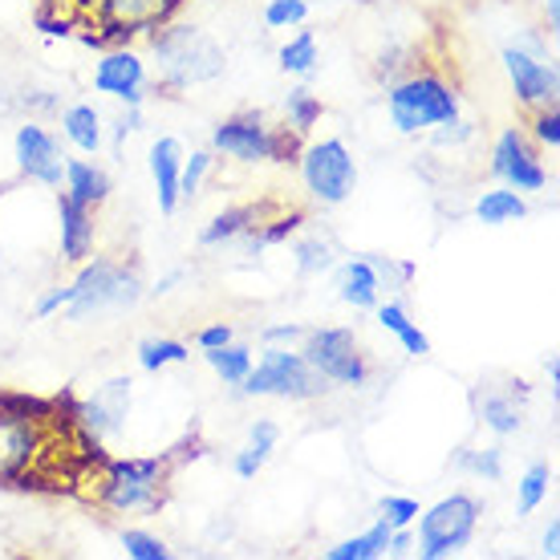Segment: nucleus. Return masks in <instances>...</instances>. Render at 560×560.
I'll use <instances>...</instances> for the list:
<instances>
[{"instance_id":"4468645a","label":"nucleus","mask_w":560,"mask_h":560,"mask_svg":"<svg viewBox=\"0 0 560 560\" xmlns=\"http://www.w3.org/2000/svg\"><path fill=\"white\" fill-rule=\"evenodd\" d=\"M94 90L122 98L127 106H142V90H147V66L130 49H114L98 61L94 70Z\"/></svg>"},{"instance_id":"473e14b6","label":"nucleus","mask_w":560,"mask_h":560,"mask_svg":"<svg viewBox=\"0 0 560 560\" xmlns=\"http://www.w3.org/2000/svg\"><path fill=\"white\" fill-rule=\"evenodd\" d=\"M334 265V248L325 244V240H301L296 244V268L313 277V272H325V268Z\"/></svg>"},{"instance_id":"f704fd0d","label":"nucleus","mask_w":560,"mask_h":560,"mask_svg":"<svg viewBox=\"0 0 560 560\" xmlns=\"http://www.w3.org/2000/svg\"><path fill=\"white\" fill-rule=\"evenodd\" d=\"M211 167V154L208 151H196L191 154V163H183L179 167V196L191 199L199 191V183H203V175H208Z\"/></svg>"},{"instance_id":"58836bf2","label":"nucleus","mask_w":560,"mask_h":560,"mask_svg":"<svg viewBox=\"0 0 560 560\" xmlns=\"http://www.w3.org/2000/svg\"><path fill=\"white\" fill-rule=\"evenodd\" d=\"M232 341V325H208V329H199L196 334V346L199 350H220Z\"/></svg>"},{"instance_id":"39448f33","label":"nucleus","mask_w":560,"mask_h":560,"mask_svg":"<svg viewBox=\"0 0 560 560\" xmlns=\"http://www.w3.org/2000/svg\"><path fill=\"white\" fill-rule=\"evenodd\" d=\"M240 386H244V394H277V398H293V402H305V398L329 390V382L301 353L277 350V346L265 350L260 365H253Z\"/></svg>"},{"instance_id":"6ab92c4d","label":"nucleus","mask_w":560,"mask_h":560,"mask_svg":"<svg viewBox=\"0 0 560 560\" xmlns=\"http://www.w3.org/2000/svg\"><path fill=\"white\" fill-rule=\"evenodd\" d=\"M102 500L114 512H135V508H154L159 504V483H147V479H127L106 471L102 479Z\"/></svg>"},{"instance_id":"79ce46f5","label":"nucleus","mask_w":560,"mask_h":560,"mask_svg":"<svg viewBox=\"0 0 560 560\" xmlns=\"http://www.w3.org/2000/svg\"><path fill=\"white\" fill-rule=\"evenodd\" d=\"M301 334H305L301 325H277V329H265V341H293Z\"/></svg>"},{"instance_id":"6e6552de","label":"nucleus","mask_w":560,"mask_h":560,"mask_svg":"<svg viewBox=\"0 0 560 560\" xmlns=\"http://www.w3.org/2000/svg\"><path fill=\"white\" fill-rule=\"evenodd\" d=\"M301 175H305V187L313 191V199L322 203H346L358 183V167H353V154L346 151L341 139H325L313 142L301 159Z\"/></svg>"},{"instance_id":"423d86ee","label":"nucleus","mask_w":560,"mask_h":560,"mask_svg":"<svg viewBox=\"0 0 560 560\" xmlns=\"http://www.w3.org/2000/svg\"><path fill=\"white\" fill-rule=\"evenodd\" d=\"M479 524V500L471 495H447L419 520V552L427 560L455 557L459 548L471 545Z\"/></svg>"},{"instance_id":"72a5a7b5","label":"nucleus","mask_w":560,"mask_h":560,"mask_svg":"<svg viewBox=\"0 0 560 560\" xmlns=\"http://www.w3.org/2000/svg\"><path fill=\"white\" fill-rule=\"evenodd\" d=\"M122 548H127V557L135 560H167L171 548L151 533H122Z\"/></svg>"},{"instance_id":"7ed1b4c3","label":"nucleus","mask_w":560,"mask_h":560,"mask_svg":"<svg viewBox=\"0 0 560 560\" xmlns=\"http://www.w3.org/2000/svg\"><path fill=\"white\" fill-rule=\"evenodd\" d=\"M390 122L402 135H419L459 114V94L439 73H410L402 82H390Z\"/></svg>"},{"instance_id":"37998d69","label":"nucleus","mask_w":560,"mask_h":560,"mask_svg":"<svg viewBox=\"0 0 560 560\" xmlns=\"http://www.w3.org/2000/svg\"><path fill=\"white\" fill-rule=\"evenodd\" d=\"M545 552H548V557H557V552H560V524H557V520L548 524V533H545Z\"/></svg>"},{"instance_id":"ea45409f","label":"nucleus","mask_w":560,"mask_h":560,"mask_svg":"<svg viewBox=\"0 0 560 560\" xmlns=\"http://www.w3.org/2000/svg\"><path fill=\"white\" fill-rule=\"evenodd\" d=\"M471 467H476L479 476L500 479V447H491V451H483V455H476V459H471Z\"/></svg>"},{"instance_id":"393cba45","label":"nucleus","mask_w":560,"mask_h":560,"mask_svg":"<svg viewBox=\"0 0 560 560\" xmlns=\"http://www.w3.org/2000/svg\"><path fill=\"white\" fill-rule=\"evenodd\" d=\"M390 524L386 520H378L370 533H362V536H353V540H341L337 548H329L325 557L329 560H374V557H382L386 552V545H390Z\"/></svg>"},{"instance_id":"c03bdc74","label":"nucleus","mask_w":560,"mask_h":560,"mask_svg":"<svg viewBox=\"0 0 560 560\" xmlns=\"http://www.w3.org/2000/svg\"><path fill=\"white\" fill-rule=\"evenodd\" d=\"M548 25H560V0H548Z\"/></svg>"},{"instance_id":"c85d7f7f","label":"nucleus","mask_w":560,"mask_h":560,"mask_svg":"<svg viewBox=\"0 0 560 560\" xmlns=\"http://www.w3.org/2000/svg\"><path fill=\"white\" fill-rule=\"evenodd\" d=\"M191 353L183 341H171V337H147L139 346V365L142 370H163V365H179L187 362Z\"/></svg>"},{"instance_id":"2eb2a0df","label":"nucleus","mask_w":560,"mask_h":560,"mask_svg":"<svg viewBox=\"0 0 560 560\" xmlns=\"http://www.w3.org/2000/svg\"><path fill=\"white\" fill-rule=\"evenodd\" d=\"M57 211H61V253L66 260L82 265L94 248V208L78 203L73 196H57Z\"/></svg>"},{"instance_id":"c9c22d12","label":"nucleus","mask_w":560,"mask_h":560,"mask_svg":"<svg viewBox=\"0 0 560 560\" xmlns=\"http://www.w3.org/2000/svg\"><path fill=\"white\" fill-rule=\"evenodd\" d=\"M378 508H382V520H386L390 528H407L410 520L419 516V504H415V500H407V495H386Z\"/></svg>"},{"instance_id":"a878e982","label":"nucleus","mask_w":560,"mask_h":560,"mask_svg":"<svg viewBox=\"0 0 560 560\" xmlns=\"http://www.w3.org/2000/svg\"><path fill=\"white\" fill-rule=\"evenodd\" d=\"M208 365L228 382V386H240L244 374L253 370V350H244V346H220V350H208Z\"/></svg>"},{"instance_id":"bb28decb","label":"nucleus","mask_w":560,"mask_h":560,"mask_svg":"<svg viewBox=\"0 0 560 560\" xmlns=\"http://www.w3.org/2000/svg\"><path fill=\"white\" fill-rule=\"evenodd\" d=\"M280 70L296 73V78H313V70H317V42H313V33H296L293 42L280 49Z\"/></svg>"},{"instance_id":"412c9836","label":"nucleus","mask_w":560,"mask_h":560,"mask_svg":"<svg viewBox=\"0 0 560 560\" xmlns=\"http://www.w3.org/2000/svg\"><path fill=\"white\" fill-rule=\"evenodd\" d=\"M277 439H280L277 422H268V419L256 422L253 431H248V447L236 455V476L253 479L256 471H260V467L268 463V455L277 451Z\"/></svg>"},{"instance_id":"e433bc0d","label":"nucleus","mask_w":560,"mask_h":560,"mask_svg":"<svg viewBox=\"0 0 560 560\" xmlns=\"http://www.w3.org/2000/svg\"><path fill=\"white\" fill-rule=\"evenodd\" d=\"M533 130H536V139L545 142L548 151H557L560 147V110L557 106H540L533 118Z\"/></svg>"},{"instance_id":"cd10ccee","label":"nucleus","mask_w":560,"mask_h":560,"mask_svg":"<svg viewBox=\"0 0 560 560\" xmlns=\"http://www.w3.org/2000/svg\"><path fill=\"white\" fill-rule=\"evenodd\" d=\"M284 114H289L293 135H308V130L317 127V118H322V98L301 85V90H293V94L284 98Z\"/></svg>"},{"instance_id":"a19ab883","label":"nucleus","mask_w":560,"mask_h":560,"mask_svg":"<svg viewBox=\"0 0 560 560\" xmlns=\"http://www.w3.org/2000/svg\"><path fill=\"white\" fill-rule=\"evenodd\" d=\"M70 305V289H54L49 296H42L37 301V317H49V313H57V308Z\"/></svg>"},{"instance_id":"dca6fc26","label":"nucleus","mask_w":560,"mask_h":560,"mask_svg":"<svg viewBox=\"0 0 560 560\" xmlns=\"http://www.w3.org/2000/svg\"><path fill=\"white\" fill-rule=\"evenodd\" d=\"M179 167H183V147L175 139H159L151 147V175L159 187V211L171 215L179 203Z\"/></svg>"},{"instance_id":"f8f14e48","label":"nucleus","mask_w":560,"mask_h":560,"mask_svg":"<svg viewBox=\"0 0 560 560\" xmlns=\"http://www.w3.org/2000/svg\"><path fill=\"white\" fill-rule=\"evenodd\" d=\"M504 70L512 78V90H516V98L524 106H557V94H560V78H557V66H545L540 57L524 54V49H504Z\"/></svg>"},{"instance_id":"5701e85b","label":"nucleus","mask_w":560,"mask_h":560,"mask_svg":"<svg viewBox=\"0 0 560 560\" xmlns=\"http://www.w3.org/2000/svg\"><path fill=\"white\" fill-rule=\"evenodd\" d=\"M378 322L390 329L398 341H402V350L415 353V358H422V353H431V341H427V334H422L419 325L407 317V308L398 305V301H386V305H378Z\"/></svg>"},{"instance_id":"f3484780","label":"nucleus","mask_w":560,"mask_h":560,"mask_svg":"<svg viewBox=\"0 0 560 560\" xmlns=\"http://www.w3.org/2000/svg\"><path fill=\"white\" fill-rule=\"evenodd\" d=\"M337 296L353 308H374L382 296V277L370 260H346L337 268Z\"/></svg>"},{"instance_id":"9d476101","label":"nucleus","mask_w":560,"mask_h":560,"mask_svg":"<svg viewBox=\"0 0 560 560\" xmlns=\"http://www.w3.org/2000/svg\"><path fill=\"white\" fill-rule=\"evenodd\" d=\"M491 171H495L512 191H540V187L548 183L540 159H536V151L528 147V139H524L516 127H508L504 135L495 139Z\"/></svg>"},{"instance_id":"4be33fe9","label":"nucleus","mask_w":560,"mask_h":560,"mask_svg":"<svg viewBox=\"0 0 560 560\" xmlns=\"http://www.w3.org/2000/svg\"><path fill=\"white\" fill-rule=\"evenodd\" d=\"M476 215L491 228L516 224V220H524V215H528V203L520 199V191H512V187H500V191H488V196L479 199Z\"/></svg>"},{"instance_id":"c756f323","label":"nucleus","mask_w":560,"mask_h":560,"mask_svg":"<svg viewBox=\"0 0 560 560\" xmlns=\"http://www.w3.org/2000/svg\"><path fill=\"white\" fill-rule=\"evenodd\" d=\"M483 422H488V431H495L500 439L520 431V407L504 394H488L483 398Z\"/></svg>"},{"instance_id":"b1692460","label":"nucleus","mask_w":560,"mask_h":560,"mask_svg":"<svg viewBox=\"0 0 560 560\" xmlns=\"http://www.w3.org/2000/svg\"><path fill=\"white\" fill-rule=\"evenodd\" d=\"M256 224H260V208H232V211H224V215H215V220L203 228L199 244H203V248H215V244H228V240L244 236V232Z\"/></svg>"},{"instance_id":"2f4dec72","label":"nucleus","mask_w":560,"mask_h":560,"mask_svg":"<svg viewBox=\"0 0 560 560\" xmlns=\"http://www.w3.org/2000/svg\"><path fill=\"white\" fill-rule=\"evenodd\" d=\"M308 16V0H268L265 25L268 28H293Z\"/></svg>"},{"instance_id":"7c9ffc66","label":"nucleus","mask_w":560,"mask_h":560,"mask_svg":"<svg viewBox=\"0 0 560 560\" xmlns=\"http://www.w3.org/2000/svg\"><path fill=\"white\" fill-rule=\"evenodd\" d=\"M548 483H552V471H548L545 463H533V467L524 471V479H520V512H524V516L540 508V500L548 495Z\"/></svg>"},{"instance_id":"f257e3e1","label":"nucleus","mask_w":560,"mask_h":560,"mask_svg":"<svg viewBox=\"0 0 560 560\" xmlns=\"http://www.w3.org/2000/svg\"><path fill=\"white\" fill-rule=\"evenodd\" d=\"M57 25L82 28L85 42H127L163 25L183 0H45Z\"/></svg>"},{"instance_id":"f03ea898","label":"nucleus","mask_w":560,"mask_h":560,"mask_svg":"<svg viewBox=\"0 0 560 560\" xmlns=\"http://www.w3.org/2000/svg\"><path fill=\"white\" fill-rule=\"evenodd\" d=\"M154 61L163 82L175 90L211 82L224 73V49L196 25H167L163 33H154Z\"/></svg>"},{"instance_id":"20e7f679","label":"nucleus","mask_w":560,"mask_h":560,"mask_svg":"<svg viewBox=\"0 0 560 560\" xmlns=\"http://www.w3.org/2000/svg\"><path fill=\"white\" fill-rule=\"evenodd\" d=\"M142 284L130 268H118L110 260H94L90 268H82V277L70 284V305L66 317L70 322H85V317H98L106 308H130L139 305Z\"/></svg>"},{"instance_id":"a18cd8bd","label":"nucleus","mask_w":560,"mask_h":560,"mask_svg":"<svg viewBox=\"0 0 560 560\" xmlns=\"http://www.w3.org/2000/svg\"><path fill=\"white\" fill-rule=\"evenodd\" d=\"M548 378H552V386L560 382V365H557V358H548Z\"/></svg>"},{"instance_id":"a211bd4d","label":"nucleus","mask_w":560,"mask_h":560,"mask_svg":"<svg viewBox=\"0 0 560 560\" xmlns=\"http://www.w3.org/2000/svg\"><path fill=\"white\" fill-rule=\"evenodd\" d=\"M66 196H73L85 208H102L110 196V175L85 159H66Z\"/></svg>"},{"instance_id":"4c0bfd02","label":"nucleus","mask_w":560,"mask_h":560,"mask_svg":"<svg viewBox=\"0 0 560 560\" xmlns=\"http://www.w3.org/2000/svg\"><path fill=\"white\" fill-rule=\"evenodd\" d=\"M439 135H434V142H439V147H455V142H467L471 139V135H476V127H471V122H459V114H455V118H447V122H439Z\"/></svg>"},{"instance_id":"1a4fd4ad","label":"nucleus","mask_w":560,"mask_h":560,"mask_svg":"<svg viewBox=\"0 0 560 560\" xmlns=\"http://www.w3.org/2000/svg\"><path fill=\"white\" fill-rule=\"evenodd\" d=\"M284 142H289V135H272L260 114H236V118L220 122L211 135V147L224 151L228 159H240V163H260V159L284 163L289 159Z\"/></svg>"},{"instance_id":"ddd939ff","label":"nucleus","mask_w":560,"mask_h":560,"mask_svg":"<svg viewBox=\"0 0 560 560\" xmlns=\"http://www.w3.org/2000/svg\"><path fill=\"white\" fill-rule=\"evenodd\" d=\"M127 410H130V378H114L94 398H85L82 407L73 410V419H78V427L90 439H106V434H114L122 427Z\"/></svg>"},{"instance_id":"0eeeda50","label":"nucleus","mask_w":560,"mask_h":560,"mask_svg":"<svg viewBox=\"0 0 560 560\" xmlns=\"http://www.w3.org/2000/svg\"><path fill=\"white\" fill-rule=\"evenodd\" d=\"M301 358L325 382H337V386H362L370 378V365L358 353V337L350 329H313V334H305Z\"/></svg>"},{"instance_id":"9b49d317","label":"nucleus","mask_w":560,"mask_h":560,"mask_svg":"<svg viewBox=\"0 0 560 560\" xmlns=\"http://www.w3.org/2000/svg\"><path fill=\"white\" fill-rule=\"evenodd\" d=\"M16 163L33 183H45V187H61L66 179V154H61V142L49 135L45 127H25L16 130Z\"/></svg>"},{"instance_id":"aec40b11","label":"nucleus","mask_w":560,"mask_h":560,"mask_svg":"<svg viewBox=\"0 0 560 560\" xmlns=\"http://www.w3.org/2000/svg\"><path fill=\"white\" fill-rule=\"evenodd\" d=\"M61 135L78 147V151L94 154L102 147V114L94 106H70V110L61 114Z\"/></svg>"}]
</instances>
